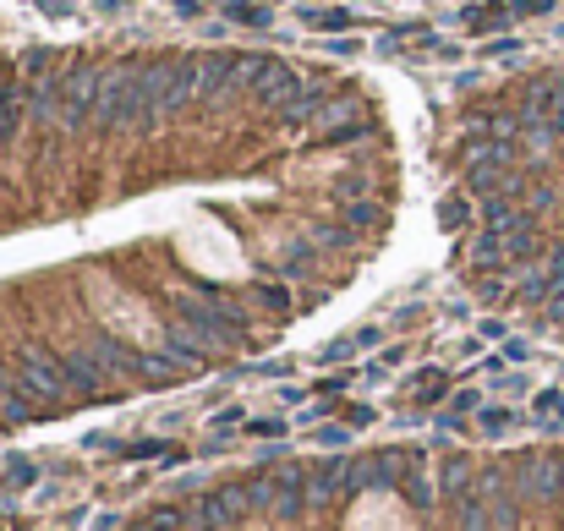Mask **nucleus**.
Masks as SVG:
<instances>
[{
  "label": "nucleus",
  "instance_id": "obj_1",
  "mask_svg": "<svg viewBox=\"0 0 564 531\" xmlns=\"http://www.w3.org/2000/svg\"><path fill=\"white\" fill-rule=\"evenodd\" d=\"M143 99H148V115H153V121H165V115H176L186 99H198V55L148 60V66H143Z\"/></svg>",
  "mask_w": 564,
  "mask_h": 531
},
{
  "label": "nucleus",
  "instance_id": "obj_2",
  "mask_svg": "<svg viewBox=\"0 0 564 531\" xmlns=\"http://www.w3.org/2000/svg\"><path fill=\"white\" fill-rule=\"evenodd\" d=\"M176 312H181V318L208 324L214 334H225L231 346H247V334H253V329H247V312H241L236 301H219V296H214V291H203V285L181 291V296H176Z\"/></svg>",
  "mask_w": 564,
  "mask_h": 531
},
{
  "label": "nucleus",
  "instance_id": "obj_3",
  "mask_svg": "<svg viewBox=\"0 0 564 531\" xmlns=\"http://www.w3.org/2000/svg\"><path fill=\"white\" fill-rule=\"evenodd\" d=\"M247 510H253V498H247V482L236 488H214V493H198L192 504H186L181 526H192V531H219V526H236Z\"/></svg>",
  "mask_w": 564,
  "mask_h": 531
},
{
  "label": "nucleus",
  "instance_id": "obj_4",
  "mask_svg": "<svg viewBox=\"0 0 564 531\" xmlns=\"http://www.w3.org/2000/svg\"><path fill=\"white\" fill-rule=\"evenodd\" d=\"M17 384H22V394L50 400L55 411L67 405V389H72V379H67V367H60V356H44V351H22V362H17Z\"/></svg>",
  "mask_w": 564,
  "mask_h": 531
},
{
  "label": "nucleus",
  "instance_id": "obj_5",
  "mask_svg": "<svg viewBox=\"0 0 564 531\" xmlns=\"http://www.w3.org/2000/svg\"><path fill=\"white\" fill-rule=\"evenodd\" d=\"M99 77L105 72H93V66H72L67 77H60V99H55V121H60V127H82V121H93Z\"/></svg>",
  "mask_w": 564,
  "mask_h": 531
},
{
  "label": "nucleus",
  "instance_id": "obj_6",
  "mask_svg": "<svg viewBox=\"0 0 564 531\" xmlns=\"http://www.w3.org/2000/svg\"><path fill=\"white\" fill-rule=\"evenodd\" d=\"M307 504H312V493H307V472L296 460H286L279 472H269V515L274 520H302Z\"/></svg>",
  "mask_w": 564,
  "mask_h": 531
},
{
  "label": "nucleus",
  "instance_id": "obj_7",
  "mask_svg": "<svg viewBox=\"0 0 564 531\" xmlns=\"http://www.w3.org/2000/svg\"><path fill=\"white\" fill-rule=\"evenodd\" d=\"M241 93V55H198V99Z\"/></svg>",
  "mask_w": 564,
  "mask_h": 531
},
{
  "label": "nucleus",
  "instance_id": "obj_8",
  "mask_svg": "<svg viewBox=\"0 0 564 531\" xmlns=\"http://www.w3.org/2000/svg\"><path fill=\"white\" fill-rule=\"evenodd\" d=\"M253 93L269 105V110H286L296 93H302V77L286 66V60H274V55H263V66H258V77H253Z\"/></svg>",
  "mask_w": 564,
  "mask_h": 531
},
{
  "label": "nucleus",
  "instance_id": "obj_9",
  "mask_svg": "<svg viewBox=\"0 0 564 531\" xmlns=\"http://www.w3.org/2000/svg\"><path fill=\"white\" fill-rule=\"evenodd\" d=\"M307 493H312V504H329V498L351 493V460H318L307 472Z\"/></svg>",
  "mask_w": 564,
  "mask_h": 531
},
{
  "label": "nucleus",
  "instance_id": "obj_10",
  "mask_svg": "<svg viewBox=\"0 0 564 531\" xmlns=\"http://www.w3.org/2000/svg\"><path fill=\"white\" fill-rule=\"evenodd\" d=\"M60 367H67V379H72V389L77 394H110V372L93 362V356H77V351H67L60 356Z\"/></svg>",
  "mask_w": 564,
  "mask_h": 531
},
{
  "label": "nucleus",
  "instance_id": "obj_11",
  "mask_svg": "<svg viewBox=\"0 0 564 531\" xmlns=\"http://www.w3.org/2000/svg\"><path fill=\"white\" fill-rule=\"evenodd\" d=\"M324 105H329V93L318 82H302V93H296L286 110H274V121H286V127H307V121L324 115Z\"/></svg>",
  "mask_w": 564,
  "mask_h": 531
},
{
  "label": "nucleus",
  "instance_id": "obj_12",
  "mask_svg": "<svg viewBox=\"0 0 564 531\" xmlns=\"http://www.w3.org/2000/svg\"><path fill=\"white\" fill-rule=\"evenodd\" d=\"M307 253H312V241H274V246H269V269L302 274V269H307Z\"/></svg>",
  "mask_w": 564,
  "mask_h": 531
},
{
  "label": "nucleus",
  "instance_id": "obj_13",
  "mask_svg": "<svg viewBox=\"0 0 564 531\" xmlns=\"http://www.w3.org/2000/svg\"><path fill=\"white\" fill-rule=\"evenodd\" d=\"M438 488H444L450 498H466V493L477 488V482H472V460H466V455H450L444 472H438Z\"/></svg>",
  "mask_w": 564,
  "mask_h": 531
},
{
  "label": "nucleus",
  "instance_id": "obj_14",
  "mask_svg": "<svg viewBox=\"0 0 564 531\" xmlns=\"http://www.w3.org/2000/svg\"><path fill=\"white\" fill-rule=\"evenodd\" d=\"M34 417V400L22 394L17 379H0V422H27Z\"/></svg>",
  "mask_w": 564,
  "mask_h": 531
},
{
  "label": "nucleus",
  "instance_id": "obj_15",
  "mask_svg": "<svg viewBox=\"0 0 564 531\" xmlns=\"http://www.w3.org/2000/svg\"><path fill=\"white\" fill-rule=\"evenodd\" d=\"M17 121H22V88L17 82H0V143H12Z\"/></svg>",
  "mask_w": 564,
  "mask_h": 531
},
{
  "label": "nucleus",
  "instance_id": "obj_16",
  "mask_svg": "<svg viewBox=\"0 0 564 531\" xmlns=\"http://www.w3.org/2000/svg\"><path fill=\"white\" fill-rule=\"evenodd\" d=\"M472 263H482V269H510V253H505V241H498L493 230H482V236L472 241Z\"/></svg>",
  "mask_w": 564,
  "mask_h": 531
},
{
  "label": "nucleus",
  "instance_id": "obj_17",
  "mask_svg": "<svg viewBox=\"0 0 564 531\" xmlns=\"http://www.w3.org/2000/svg\"><path fill=\"white\" fill-rule=\"evenodd\" d=\"M312 246H324V253H351L356 230L351 225H318V230H312Z\"/></svg>",
  "mask_w": 564,
  "mask_h": 531
},
{
  "label": "nucleus",
  "instance_id": "obj_18",
  "mask_svg": "<svg viewBox=\"0 0 564 531\" xmlns=\"http://www.w3.org/2000/svg\"><path fill=\"white\" fill-rule=\"evenodd\" d=\"M340 214H346L340 225H351V230H379V225H384V208H379V203H346Z\"/></svg>",
  "mask_w": 564,
  "mask_h": 531
},
{
  "label": "nucleus",
  "instance_id": "obj_19",
  "mask_svg": "<svg viewBox=\"0 0 564 531\" xmlns=\"http://www.w3.org/2000/svg\"><path fill=\"white\" fill-rule=\"evenodd\" d=\"M466 220H472V203H466L460 192L438 203V225H444V230H466Z\"/></svg>",
  "mask_w": 564,
  "mask_h": 531
},
{
  "label": "nucleus",
  "instance_id": "obj_20",
  "mask_svg": "<svg viewBox=\"0 0 564 531\" xmlns=\"http://www.w3.org/2000/svg\"><path fill=\"white\" fill-rule=\"evenodd\" d=\"M372 340H379V329H362V334H351V340H340V346H329V351H324V362H346L356 346H372Z\"/></svg>",
  "mask_w": 564,
  "mask_h": 531
},
{
  "label": "nucleus",
  "instance_id": "obj_21",
  "mask_svg": "<svg viewBox=\"0 0 564 531\" xmlns=\"http://www.w3.org/2000/svg\"><path fill=\"white\" fill-rule=\"evenodd\" d=\"M515 12L510 6H477V12H466V22H472V27H505Z\"/></svg>",
  "mask_w": 564,
  "mask_h": 531
},
{
  "label": "nucleus",
  "instance_id": "obj_22",
  "mask_svg": "<svg viewBox=\"0 0 564 531\" xmlns=\"http://www.w3.org/2000/svg\"><path fill=\"white\" fill-rule=\"evenodd\" d=\"M537 417L553 422V427H564V394H559V389H543V394H537Z\"/></svg>",
  "mask_w": 564,
  "mask_h": 531
},
{
  "label": "nucleus",
  "instance_id": "obj_23",
  "mask_svg": "<svg viewBox=\"0 0 564 531\" xmlns=\"http://www.w3.org/2000/svg\"><path fill=\"white\" fill-rule=\"evenodd\" d=\"M34 472H39V465L27 460V455H12V460H6V482H12V488H27V482H34Z\"/></svg>",
  "mask_w": 564,
  "mask_h": 531
},
{
  "label": "nucleus",
  "instance_id": "obj_24",
  "mask_svg": "<svg viewBox=\"0 0 564 531\" xmlns=\"http://www.w3.org/2000/svg\"><path fill=\"white\" fill-rule=\"evenodd\" d=\"M253 301H258V307H269V312H274V307H286V301H291V296H286V285H269V279H258V285H253Z\"/></svg>",
  "mask_w": 564,
  "mask_h": 531
},
{
  "label": "nucleus",
  "instance_id": "obj_25",
  "mask_svg": "<svg viewBox=\"0 0 564 531\" xmlns=\"http://www.w3.org/2000/svg\"><path fill=\"white\" fill-rule=\"evenodd\" d=\"M231 17H236V22H247V27H269V12H263V6H253V0H236Z\"/></svg>",
  "mask_w": 564,
  "mask_h": 531
},
{
  "label": "nucleus",
  "instance_id": "obj_26",
  "mask_svg": "<svg viewBox=\"0 0 564 531\" xmlns=\"http://www.w3.org/2000/svg\"><path fill=\"white\" fill-rule=\"evenodd\" d=\"M312 27H329V34H340V27H351V12H307Z\"/></svg>",
  "mask_w": 564,
  "mask_h": 531
},
{
  "label": "nucleus",
  "instance_id": "obj_27",
  "mask_svg": "<svg viewBox=\"0 0 564 531\" xmlns=\"http://www.w3.org/2000/svg\"><path fill=\"white\" fill-rule=\"evenodd\" d=\"M405 498H411L417 510H427V504H433V482H427V477H405Z\"/></svg>",
  "mask_w": 564,
  "mask_h": 531
},
{
  "label": "nucleus",
  "instance_id": "obj_28",
  "mask_svg": "<svg viewBox=\"0 0 564 531\" xmlns=\"http://www.w3.org/2000/svg\"><path fill=\"white\" fill-rule=\"evenodd\" d=\"M477 291H482V301H510V296H515V285H510V279H482Z\"/></svg>",
  "mask_w": 564,
  "mask_h": 531
},
{
  "label": "nucleus",
  "instance_id": "obj_29",
  "mask_svg": "<svg viewBox=\"0 0 564 531\" xmlns=\"http://www.w3.org/2000/svg\"><path fill=\"white\" fill-rule=\"evenodd\" d=\"M22 72H27V77L50 72V50H27V55H22Z\"/></svg>",
  "mask_w": 564,
  "mask_h": 531
},
{
  "label": "nucleus",
  "instance_id": "obj_30",
  "mask_svg": "<svg viewBox=\"0 0 564 531\" xmlns=\"http://www.w3.org/2000/svg\"><path fill=\"white\" fill-rule=\"evenodd\" d=\"M515 17H531V12H553V0H510Z\"/></svg>",
  "mask_w": 564,
  "mask_h": 531
},
{
  "label": "nucleus",
  "instance_id": "obj_31",
  "mask_svg": "<svg viewBox=\"0 0 564 531\" xmlns=\"http://www.w3.org/2000/svg\"><path fill=\"white\" fill-rule=\"evenodd\" d=\"M318 439H324L329 449H346V427H340V422H329V427H318Z\"/></svg>",
  "mask_w": 564,
  "mask_h": 531
},
{
  "label": "nucleus",
  "instance_id": "obj_32",
  "mask_svg": "<svg viewBox=\"0 0 564 531\" xmlns=\"http://www.w3.org/2000/svg\"><path fill=\"white\" fill-rule=\"evenodd\" d=\"M477 405H482V394H477V389H466V394H460V400H455V411H450V417H455V422H460V417H466V411H477Z\"/></svg>",
  "mask_w": 564,
  "mask_h": 531
},
{
  "label": "nucleus",
  "instance_id": "obj_33",
  "mask_svg": "<svg viewBox=\"0 0 564 531\" xmlns=\"http://www.w3.org/2000/svg\"><path fill=\"white\" fill-rule=\"evenodd\" d=\"M559 198H553V186H537V192H531V214H548Z\"/></svg>",
  "mask_w": 564,
  "mask_h": 531
},
{
  "label": "nucleus",
  "instance_id": "obj_34",
  "mask_svg": "<svg viewBox=\"0 0 564 531\" xmlns=\"http://www.w3.org/2000/svg\"><path fill=\"white\" fill-rule=\"evenodd\" d=\"M247 427H253L258 439H279V433H286V422H279V417H269V422H247Z\"/></svg>",
  "mask_w": 564,
  "mask_h": 531
},
{
  "label": "nucleus",
  "instance_id": "obj_35",
  "mask_svg": "<svg viewBox=\"0 0 564 531\" xmlns=\"http://www.w3.org/2000/svg\"><path fill=\"white\" fill-rule=\"evenodd\" d=\"M510 422H515L510 411H482V427H488V433H505Z\"/></svg>",
  "mask_w": 564,
  "mask_h": 531
},
{
  "label": "nucleus",
  "instance_id": "obj_36",
  "mask_svg": "<svg viewBox=\"0 0 564 531\" xmlns=\"http://www.w3.org/2000/svg\"><path fill=\"white\" fill-rule=\"evenodd\" d=\"M543 324H564V291L548 301V312H543Z\"/></svg>",
  "mask_w": 564,
  "mask_h": 531
},
{
  "label": "nucleus",
  "instance_id": "obj_37",
  "mask_svg": "<svg viewBox=\"0 0 564 531\" xmlns=\"http://www.w3.org/2000/svg\"><path fill=\"white\" fill-rule=\"evenodd\" d=\"M176 12H181V17H198V12H203V0H176Z\"/></svg>",
  "mask_w": 564,
  "mask_h": 531
},
{
  "label": "nucleus",
  "instance_id": "obj_38",
  "mask_svg": "<svg viewBox=\"0 0 564 531\" xmlns=\"http://www.w3.org/2000/svg\"><path fill=\"white\" fill-rule=\"evenodd\" d=\"M99 6H105V12H115V6H127V0H99Z\"/></svg>",
  "mask_w": 564,
  "mask_h": 531
}]
</instances>
